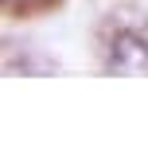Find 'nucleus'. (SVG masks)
Listing matches in <instances>:
<instances>
[{"label":"nucleus","mask_w":148,"mask_h":152,"mask_svg":"<svg viewBox=\"0 0 148 152\" xmlns=\"http://www.w3.org/2000/svg\"><path fill=\"white\" fill-rule=\"evenodd\" d=\"M105 66L113 74H148V31L140 27H121V31H113L109 47H105Z\"/></svg>","instance_id":"1"}]
</instances>
